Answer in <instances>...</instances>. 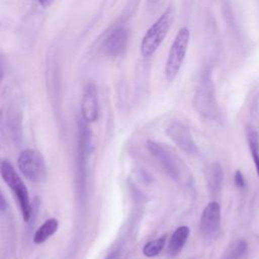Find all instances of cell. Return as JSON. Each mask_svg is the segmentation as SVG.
Instances as JSON below:
<instances>
[{"label": "cell", "mask_w": 259, "mask_h": 259, "mask_svg": "<svg viewBox=\"0 0 259 259\" xmlns=\"http://www.w3.org/2000/svg\"><path fill=\"white\" fill-rule=\"evenodd\" d=\"M99 98L95 85L88 83L84 87L81 100V113L86 122H93L99 116Z\"/></svg>", "instance_id": "obj_8"}, {"label": "cell", "mask_w": 259, "mask_h": 259, "mask_svg": "<svg viewBox=\"0 0 259 259\" xmlns=\"http://www.w3.org/2000/svg\"><path fill=\"white\" fill-rule=\"evenodd\" d=\"M17 164L23 176L31 182H42L47 176V168L42 155L33 149L23 150L17 159Z\"/></svg>", "instance_id": "obj_5"}, {"label": "cell", "mask_w": 259, "mask_h": 259, "mask_svg": "<svg viewBox=\"0 0 259 259\" xmlns=\"http://www.w3.org/2000/svg\"><path fill=\"white\" fill-rule=\"evenodd\" d=\"M234 181H235V184H236V186H237L238 188H240V189L245 188V185H246L245 179H244V176H243V174H242V172H241L240 170H237V171L235 172Z\"/></svg>", "instance_id": "obj_16"}, {"label": "cell", "mask_w": 259, "mask_h": 259, "mask_svg": "<svg viewBox=\"0 0 259 259\" xmlns=\"http://www.w3.org/2000/svg\"><path fill=\"white\" fill-rule=\"evenodd\" d=\"M127 39L126 31L119 27L114 29L105 40V51L111 56H117L125 49Z\"/></svg>", "instance_id": "obj_9"}, {"label": "cell", "mask_w": 259, "mask_h": 259, "mask_svg": "<svg viewBox=\"0 0 259 259\" xmlns=\"http://www.w3.org/2000/svg\"><path fill=\"white\" fill-rule=\"evenodd\" d=\"M248 144L250 148V152L252 155V159L259 176V137L255 130H249L248 132Z\"/></svg>", "instance_id": "obj_13"}, {"label": "cell", "mask_w": 259, "mask_h": 259, "mask_svg": "<svg viewBox=\"0 0 259 259\" xmlns=\"http://www.w3.org/2000/svg\"><path fill=\"white\" fill-rule=\"evenodd\" d=\"M7 207V203H6V200L3 196V194H1V197H0V210L3 212Z\"/></svg>", "instance_id": "obj_19"}, {"label": "cell", "mask_w": 259, "mask_h": 259, "mask_svg": "<svg viewBox=\"0 0 259 259\" xmlns=\"http://www.w3.org/2000/svg\"><path fill=\"white\" fill-rule=\"evenodd\" d=\"M0 173L4 182L11 188L17 198L23 221L28 222L32 214V204L30 202L25 184L23 183L11 163H9L8 161L1 162Z\"/></svg>", "instance_id": "obj_3"}, {"label": "cell", "mask_w": 259, "mask_h": 259, "mask_svg": "<svg viewBox=\"0 0 259 259\" xmlns=\"http://www.w3.org/2000/svg\"><path fill=\"white\" fill-rule=\"evenodd\" d=\"M147 148L163 170L177 184L182 187H190L193 177L187 164L171 149L156 141L148 140Z\"/></svg>", "instance_id": "obj_1"}, {"label": "cell", "mask_w": 259, "mask_h": 259, "mask_svg": "<svg viewBox=\"0 0 259 259\" xmlns=\"http://www.w3.org/2000/svg\"><path fill=\"white\" fill-rule=\"evenodd\" d=\"M166 135L183 152L189 155H196L198 153L196 143L192 138L190 130L186 125L180 122H173L166 128Z\"/></svg>", "instance_id": "obj_6"}, {"label": "cell", "mask_w": 259, "mask_h": 259, "mask_svg": "<svg viewBox=\"0 0 259 259\" xmlns=\"http://www.w3.org/2000/svg\"><path fill=\"white\" fill-rule=\"evenodd\" d=\"M119 257H120L119 250L115 249V250H112L111 252H109L104 259H119Z\"/></svg>", "instance_id": "obj_17"}, {"label": "cell", "mask_w": 259, "mask_h": 259, "mask_svg": "<svg viewBox=\"0 0 259 259\" xmlns=\"http://www.w3.org/2000/svg\"><path fill=\"white\" fill-rule=\"evenodd\" d=\"M59 229V221L57 219H49L34 232L33 242L35 244L45 243L50 237H52Z\"/></svg>", "instance_id": "obj_12"}, {"label": "cell", "mask_w": 259, "mask_h": 259, "mask_svg": "<svg viewBox=\"0 0 259 259\" xmlns=\"http://www.w3.org/2000/svg\"><path fill=\"white\" fill-rule=\"evenodd\" d=\"M166 243V236L159 237L155 240H152L144 245L143 247V254L147 257H155L157 256L165 247Z\"/></svg>", "instance_id": "obj_14"}, {"label": "cell", "mask_w": 259, "mask_h": 259, "mask_svg": "<svg viewBox=\"0 0 259 259\" xmlns=\"http://www.w3.org/2000/svg\"><path fill=\"white\" fill-rule=\"evenodd\" d=\"M224 171L221 164L214 162L208 165L206 169V184L209 192L212 195L218 194L223 186Z\"/></svg>", "instance_id": "obj_11"}, {"label": "cell", "mask_w": 259, "mask_h": 259, "mask_svg": "<svg viewBox=\"0 0 259 259\" xmlns=\"http://www.w3.org/2000/svg\"><path fill=\"white\" fill-rule=\"evenodd\" d=\"M174 20V11L168 8L147 30L141 42V54L145 58H150L159 49L165 39Z\"/></svg>", "instance_id": "obj_2"}, {"label": "cell", "mask_w": 259, "mask_h": 259, "mask_svg": "<svg viewBox=\"0 0 259 259\" xmlns=\"http://www.w3.org/2000/svg\"><path fill=\"white\" fill-rule=\"evenodd\" d=\"M246 250H247L246 241L243 239L236 240L230 245L227 251L226 259H240L245 254Z\"/></svg>", "instance_id": "obj_15"}, {"label": "cell", "mask_w": 259, "mask_h": 259, "mask_svg": "<svg viewBox=\"0 0 259 259\" xmlns=\"http://www.w3.org/2000/svg\"><path fill=\"white\" fill-rule=\"evenodd\" d=\"M221 226V205L217 201H210L203 208L200 221L199 229L204 237H214Z\"/></svg>", "instance_id": "obj_7"}, {"label": "cell", "mask_w": 259, "mask_h": 259, "mask_svg": "<svg viewBox=\"0 0 259 259\" xmlns=\"http://www.w3.org/2000/svg\"><path fill=\"white\" fill-rule=\"evenodd\" d=\"M190 234V229L187 226H181L177 228L169 241L168 247H167V253L170 256H177L182 251L185 243L187 242V239Z\"/></svg>", "instance_id": "obj_10"}, {"label": "cell", "mask_w": 259, "mask_h": 259, "mask_svg": "<svg viewBox=\"0 0 259 259\" xmlns=\"http://www.w3.org/2000/svg\"><path fill=\"white\" fill-rule=\"evenodd\" d=\"M190 40V31L187 27H181L177 32L173 44L170 48L166 65H165V75L168 81H173L183 64L185 59L188 45Z\"/></svg>", "instance_id": "obj_4"}, {"label": "cell", "mask_w": 259, "mask_h": 259, "mask_svg": "<svg viewBox=\"0 0 259 259\" xmlns=\"http://www.w3.org/2000/svg\"><path fill=\"white\" fill-rule=\"evenodd\" d=\"M38 1V3L44 7V8H49L52 4H53V2H54V0H37Z\"/></svg>", "instance_id": "obj_18"}]
</instances>
